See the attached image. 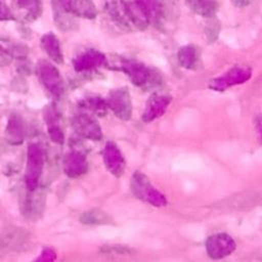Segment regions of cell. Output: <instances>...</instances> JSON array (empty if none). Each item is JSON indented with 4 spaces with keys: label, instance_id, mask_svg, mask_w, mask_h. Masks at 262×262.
<instances>
[{
    "label": "cell",
    "instance_id": "obj_1",
    "mask_svg": "<svg viewBox=\"0 0 262 262\" xmlns=\"http://www.w3.org/2000/svg\"><path fill=\"white\" fill-rule=\"evenodd\" d=\"M132 190L137 198H140L154 206H165L167 201L165 196L157 191L148 179L141 173H135L132 178Z\"/></svg>",
    "mask_w": 262,
    "mask_h": 262
},
{
    "label": "cell",
    "instance_id": "obj_2",
    "mask_svg": "<svg viewBox=\"0 0 262 262\" xmlns=\"http://www.w3.org/2000/svg\"><path fill=\"white\" fill-rule=\"evenodd\" d=\"M235 248V242L226 233H215L206 241V251L213 259L224 258L230 255Z\"/></svg>",
    "mask_w": 262,
    "mask_h": 262
},
{
    "label": "cell",
    "instance_id": "obj_3",
    "mask_svg": "<svg viewBox=\"0 0 262 262\" xmlns=\"http://www.w3.org/2000/svg\"><path fill=\"white\" fill-rule=\"evenodd\" d=\"M54 12H67L73 15L94 17L95 7L90 0H52Z\"/></svg>",
    "mask_w": 262,
    "mask_h": 262
},
{
    "label": "cell",
    "instance_id": "obj_4",
    "mask_svg": "<svg viewBox=\"0 0 262 262\" xmlns=\"http://www.w3.org/2000/svg\"><path fill=\"white\" fill-rule=\"evenodd\" d=\"M251 78V70L247 68L234 67L227 71L224 75L214 79L210 83V88L216 91H224L225 89L243 84Z\"/></svg>",
    "mask_w": 262,
    "mask_h": 262
},
{
    "label": "cell",
    "instance_id": "obj_5",
    "mask_svg": "<svg viewBox=\"0 0 262 262\" xmlns=\"http://www.w3.org/2000/svg\"><path fill=\"white\" fill-rule=\"evenodd\" d=\"M108 105L117 117L122 120H129L131 117V99L127 88L113 90L108 96Z\"/></svg>",
    "mask_w": 262,
    "mask_h": 262
},
{
    "label": "cell",
    "instance_id": "obj_6",
    "mask_svg": "<svg viewBox=\"0 0 262 262\" xmlns=\"http://www.w3.org/2000/svg\"><path fill=\"white\" fill-rule=\"evenodd\" d=\"M171 98L165 95H155L150 97L143 115L144 121L148 122L162 116L167 110Z\"/></svg>",
    "mask_w": 262,
    "mask_h": 262
},
{
    "label": "cell",
    "instance_id": "obj_7",
    "mask_svg": "<svg viewBox=\"0 0 262 262\" xmlns=\"http://www.w3.org/2000/svg\"><path fill=\"white\" fill-rule=\"evenodd\" d=\"M178 61L181 67L188 70H195L201 62V51L194 45H186L178 51Z\"/></svg>",
    "mask_w": 262,
    "mask_h": 262
},
{
    "label": "cell",
    "instance_id": "obj_8",
    "mask_svg": "<svg viewBox=\"0 0 262 262\" xmlns=\"http://www.w3.org/2000/svg\"><path fill=\"white\" fill-rule=\"evenodd\" d=\"M104 160L108 170L113 174L120 176L123 173L124 166H125L124 160L120 151L117 149V146H115L111 142H108L106 145V148L104 151Z\"/></svg>",
    "mask_w": 262,
    "mask_h": 262
},
{
    "label": "cell",
    "instance_id": "obj_9",
    "mask_svg": "<svg viewBox=\"0 0 262 262\" xmlns=\"http://www.w3.org/2000/svg\"><path fill=\"white\" fill-rule=\"evenodd\" d=\"M29 239V234L21 228H11L9 229L3 237L0 238V242L3 248H11L21 250L23 247L27 244Z\"/></svg>",
    "mask_w": 262,
    "mask_h": 262
},
{
    "label": "cell",
    "instance_id": "obj_10",
    "mask_svg": "<svg viewBox=\"0 0 262 262\" xmlns=\"http://www.w3.org/2000/svg\"><path fill=\"white\" fill-rule=\"evenodd\" d=\"M74 126L77 132L81 133L83 136L88 138H93L98 140L101 137L100 129L95 121L88 117H77L74 122Z\"/></svg>",
    "mask_w": 262,
    "mask_h": 262
},
{
    "label": "cell",
    "instance_id": "obj_11",
    "mask_svg": "<svg viewBox=\"0 0 262 262\" xmlns=\"http://www.w3.org/2000/svg\"><path fill=\"white\" fill-rule=\"evenodd\" d=\"M42 47L44 50L47 52V54L52 58L55 62L57 63H62L63 58H62V52L60 50V46L58 43V40L56 37L52 34H47L43 36L41 40Z\"/></svg>",
    "mask_w": 262,
    "mask_h": 262
},
{
    "label": "cell",
    "instance_id": "obj_12",
    "mask_svg": "<svg viewBox=\"0 0 262 262\" xmlns=\"http://www.w3.org/2000/svg\"><path fill=\"white\" fill-rule=\"evenodd\" d=\"M80 221L84 224H111L113 218L100 209H91L85 211L80 216Z\"/></svg>",
    "mask_w": 262,
    "mask_h": 262
},
{
    "label": "cell",
    "instance_id": "obj_13",
    "mask_svg": "<svg viewBox=\"0 0 262 262\" xmlns=\"http://www.w3.org/2000/svg\"><path fill=\"white\" fill-rule=\"evenodd\" d=\"M39 69H40V76L43 79L44 85H46V87H48L51 91H53V86H52L53 83L55 84L56 87L61 86L62 80L60 79L56 69L53 68L50 63L44 61L43 64H40Z\"/></svg>",
    "mask_w": 262,
    "mask_h": 262
},
{
    "label": "cell",
    "instance_id": "obj_14",
    "mask_svg": "<svg viewBox=\"0 0 262 262\" xmlns=\"http://www.w3.org/2000/svg\"><path fill=\"white\" fill-rule=\"evenodd\" d=\"M187 3L190 5L192 10L196 13L201 14L202 16H213L216 8L217 3L216 0H186Z\"/></svg>",
    "mask_w": 262,
    "mask_h": 262
},
{
    "label": "cell",
    "instance_id": "obj_15",
    "mask_svg": "<svg viewBox=\"0 0 262 262\" xmlns=\"http://www.w3.org/2000/svg\"><path fill=\"white\" fill-rule=\"evenodd\" d=\"M18 8L26 12L27 19H35L39 17L41 12V5L39 0H17Z\"/></svg>",
    "mask_w": 262,
    "mask_h": 262
},
{
    "label": "cell",
    "instance_id": "obj_16",
    "mask_svg": "<svg viewBox=\"0 0 262 262\" xmlns=\"http://www.w3.org/2000/svg\"><path fill=\"white\" fill-rule=\"evenodd\" d=\"M102 252H106V253H111V252H116L117 254H130L131 253V249H129L128 247H123V246H113L110 249L107 247L101 249Z\"/></svg>",
    "mask_w": 262,
    "mask_h": 262
},
{
    "label": "cell",
    "instance_id": "obj_17",
    "mask_svg": "<svg viewBox=\"0 0 262 262\" xmlns=\"http://www.w3.org/2000/svg\"><path fill=\"white\" fill-rule=\"evenodd\" d=\"M11 13L5 4L4 0H0V19L11 18Z\"/></svg>",
    "mask_w": 262,
    "mask_h": 262
},
{
    "label": "cell",
    "instance_id": "obj_18",
    "mask_svg": "<svg viewBox=\"0 0 262 262\" xmlns=\"http://www.w3.org/2000/svg\"><path fill=\"white\" fill-rule=\"evenodd\" d=\"M252 0H231V2L238 7H245L251 3Z\"/></svg>",
    "mask_w": 262,
    "mask_h": 262
},
{
    "label": "cell",
    "instance_id": "obj_19",
    "mask_svg": "<svg viewBox=\"0 0 262 262\" xmlns=\"http://www.w3.org/2000/svg\"><path fill=\"white\" fill-rule=\"evenodd\" d=\"M257 131H258L260 140L262 142V115L259 116L258 119H257Z\"/></svg>",
    "mask_w": 262,
    "mask_h": 262
}]
</instances>
